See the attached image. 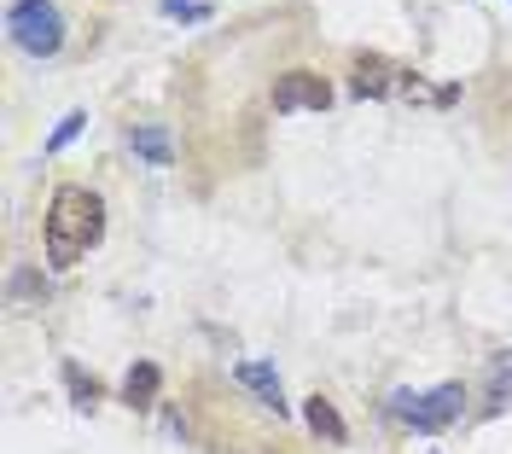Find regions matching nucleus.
Masks as SVG:
<instances>
[{
	"mask_svg": "<svg viewBox=\"0 0 512 454\" xmlns=\"http://www.w3.org/2000/svg\"><path fill=\"white\" fill-rule=\"evenodd\" d=\"M99 233H105V204H99V193H88V187H59L53 204H47V262L53 268H76L99 245Z\"/></svg>",
	"mask_w": 512,
	"mask_h": 454,
	"instance_id": "1",
	"label": "nucleus"
},
{
	"mask_svg": "<svg viewBox=\"0 0 512 454\" xmlns=\"http://www.w3.org/2000/svg\"><path fill=\"white\" fill-rule=\"evenodd\" d=\"M402 76H408V70L384 65L379 53H361V59L350 65V88L361 99H384V94H402Z\"/></svg>",
	"mask_w": 512,
	"mask_h": 454,
	"instance_id": "5",
	"label": "nucleus"
},
{
	"mask_svg": "<svg viewBox=\"0 0 512 454\" xmlns=\"http://www.w3.org/2000/svg\"><path fill=\"white\" fill-rule=\"evenodd\" d=\"M163 12H169V18H181V24H204V18H210V6H204V0H163Z\"/></svg>",
	"mask_w": 512,
	"mask_h": 454,
	"instance_id": "11",
	"label": "nucleus"
},
{
	"mask_svg": "<svg viewBox=\"0 0 512 454\" xmlns=\"http://www.w3.org/2000/svg\"><path fill=\"white\" fill-rule=\"evenodd\" d=\"M6 30L12 41L35 53V59H53L64 47V12L53 0H12V12H6Z\"/></svg>",
	"mask_w": 512,
	"mask_h": 454,
	"instance_id": "3",
	"label": "nucleus"
},
{
	"mask_svg": "<svg viewBox=\"0 0 512 454\" xmlns=\"http://www.w3.org/2000/svg\"><path fill=\"white\" fill-rule=\"evenodd\" d=\"M233 379H239L245 390H256L274 414H286V402H280V379H274V367H268V361H239V367H233Z\"/></svg>",
	"mask_w": 512,
	"mask_h": 454,
	"instance_id": "6",
	"label": "nucleus"
},
{
	"mask_svg": "<svg viewBox=\"0 0 512 454\" xmlns=\"http://www.w3.org/2000/svg\"><path fill=\"white\" fill-rule=\"evenodd\" d=\"M303 420H309V431H320L326 443H344L350 431H344V420H338V408L326 402V396H309V408H303Z\"/></svg>",
	"mask_w": 512,
	"mask_h": 454,
	"instance_id": "8",
	"label": "nucleus"
},
{
	"mask_svg": "<svg viewBox=\"0 0 512 454\" xmlns=\"http://www.w3.org/2000/svg\"><path fill=\"white\" fill-rule=\"evenodd\" d=\"M64 379H70V390H76V402H82V408H94V402H99V385L82 373V367H64Z\"/></svg>",
	"mask_w": 512,
	"mask_h": 454,
	"instance_id": "12",
	"label": "nucleus"
},
{
	"mask_svg": "<svg viewBox=\"0 0 512 454\" xmlns=\"http://www.w3.org/2000/svg\"><path fill=\"white\" fill-rule=\"evenodd\" d=\"M158 385H163L158 367H152V361H134L128 379H123V402L128 408H152V402H158Z\"/></svg>",
	"mask_w": 512,
	"mask_h": 454,
	"instance_id": "7",
	"label": "nucleus"
},
{
	"mask_svg": "<svg viewBox=\"0 0 512 454\" xmlns=\"http://www.w3.org/2000/svg\"><path fill=\"white\" fill-rule=\"evenodd\" d=\"M332 105V82L315 70H286L274 82V111H326Z\"/></svg>",
	"mask_w": 512,
	"mask_h": 454,
	"instance_id": "4",
	"label": "nucleus"
},
{
	"mask_svg": "<svg viewBox=\"0 0 512 454\" xmlns=\"http://www.w3.org/2000/svg\"><path fill=\"white\" fill-rule=\"evenodd\" d=\"M460 402H466L460 385H437V390H396L384 408H390V420H402L408 431H443V425L460 420Z\"/></svg>",
	"mask_w": 512,
	"mask_h": 454,
	"instance_id": "2",
	"label": "nucleus"
},
{
	"mask_svg": "<svg viewBox=\"0 0 512 454\" xmlns=\"http://www.w3.org/2000/svg\"><path fill=\"white\" fill-rule=\"evenodd\" d=\"M82 123H88V117H82V111H70V117H59V129L47 134V152H64V146H70V140H76V134H82Z\"/></svg>",
	"mask_w": 512,
	"mask_h": 454,
	"instance_id": "10",
	"label": "nucleus"
},
{
	"mask_svg": "<svg viewBox=\"0 0 512 454\" xmlns=\"http://www.w3.org/2000/svg\"><path fill=\"white\" fill-rule=\"evenodd\" d=\"M128 146L152 163V169H169V134L163 129H152V123H146V129H128Z\"/></svg>",
	"mask_w": 512,
	"mask_h": 454,
	"instance_id": "9",
	"label": "nucleus"
}]
</instances>
